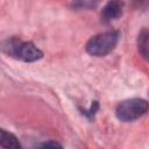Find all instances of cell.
<instances>
[{"instance_id": "cell-1", "label": "cell", "mask_w": 149, "mask_h": 149, "mask_svg": "<svg viewBox=\"0 0 149 149\" xmlns=\"http://www.w3.org/2000/svg\"><path fill=\"white\" fill-rule=\"evenodd\" d=\"M2 51L6 55L23 62H36L43 57L42 51L33 42L21 41L16 37L6 40L2 43Z\"/></svg>"}, {"instance_id": "cell-2", "label": "cell", "mask_w": 149, "mask_h": 149, "mask_svg": "<svg viewBox=\"0 0 149 149\" xmlns=\"http://www.w3.org/2000/svg\"><path fill=\"white\" fill-rule=\"evenodd\" d=\"M120 38V33L116 30H108L91 37L86 45V52L94 57H104L112 52Z\"/></svg>"}, {"instance_id": "cell-3", "label": "cell", "mask_w": 149, "mask_h": 149, "mask_svg": "<svg viewBox=\"0 0 149 149\" xmlns=\"http://www.w3.org/2000/svg\"><path fill=\"white\" fill-rule=\"evenodd\" d=\"M149 109V102L142 98H132L121 101L115 108L116 118L122 122L135 121Z\"/></svg>"}, {"instance_id": "cell-4", "label": "cell", "mask_w": 149, "mask_h": 149, "mask_svg": "<svg viewBox=\"0 0 149 149\" xmlns=\"http://www.w3.org/2000/svg\"><path fill=\"white\" fill-rule=\"evenodd\" d=\"M123 2L121 0H109L101 10V20L106 23L119 19L122 15Z\"/></svg>"}, {"instance_id": "cell-5", "label": "cell", "mask_w": 149, "mask_h": 149, "mask_svg": "<svg viewBox=\"0 0 149 149\" xmlns=\"http://www.w3.org/2000/svg\"><path fill=\"white\" fill-rule=\"evenodd\" d=\"M137 50L141 57L149 62V29L143 28L137 35Z\"/></svg>"}, {"instance_id": "cell-6", "label": "cell", "mask_w": 149, "mask_h": 149, "mask_svg": "<svg viewBox=\"0 0 149 149\" xmlns=\"http://www.w3.org/2000/svg\"><path fill=\"white\" fill-rule=\"evenodd\" d=\"M0 146L2 148H14V149L21 148V144L16 139V136L5 129H1L0 132Z\"/></svg>"}, {"instance_id": "cell-7", "label": "cell", "mask_w": 149, "mask_h": 149, "mask_svg": "<svg viewBox=\"0 0 149 149\" xmlns=\"http://www.w3.org/2000/svg\"><path fill=\"white\" fill-rule=\"evenodd\" d=\"M101 0H72V6L76 9H93Z\"/></svg>"}, {"instance_id": "cell-8", "label": "cell", "mask_w": 149, "mask_h": 149, "mask_svg": "<svg viewBox=\"0 0 149 149\" xmlns=\"http://www.w3.org/2000/svg\"><path fill=\"white\" fill-rule=\"evenodd\" d=\"M132 2H133L134 8L140 9V10L147 9L149 6V0H132Z\"/></svg>"}, {"instance_id": "cell-9", "label": "cell", "mask_w": 149, "mask_h": 149, "mask_svg": "<svg viewBox=\"0 0 149 149\" xmlns=\"http://www.w3.org/2000/svg\"><path fill=\"white\" fill-rule=\"evenodd\" d=\"M42 147L44 148H49V147H52V148H56V147H62L61 144H58L57 142H45L42 144Z\"/></svg>"}]
</instances>
